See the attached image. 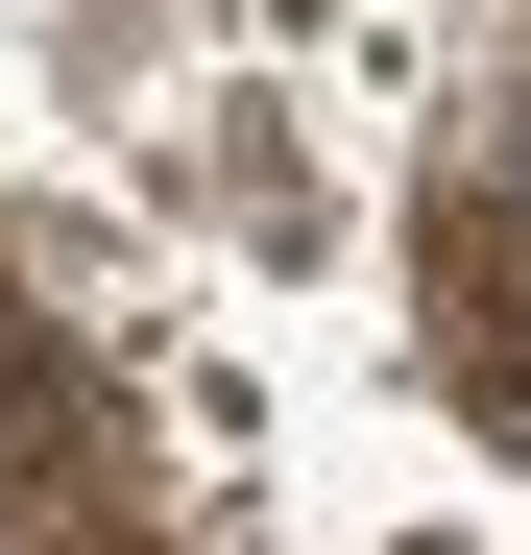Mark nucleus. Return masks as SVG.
Listing matches in <instances>:
<instances>
[{"mask_svg":"<svg viewBox=\"0 0 531 555\" xmlns=\"http://www.w3.org/2000/svg\"><path fill=\"white\" fill-rule=\"evenodd\" d=\"M0 483H25V507H73V531H98V411H73V387H49V338H25V314H0Z\"/></svg>","mask_w":531,"mask_h":555,"instance_id":"nucleus-2","label":"nucleus"},{"mask_svg":"<svg viewBox=\"0 0 531 555\" xmlns=\"http://www.w3.org/2000/svg\"><path fill=\"white\" fill-rule=\"evenodd\" d=\"M73 555H121V531H73Z\"/></svg>","mask_w":531,"mask_h":555,"instance_id":"nucleus-3","label":"nucleus"},{"mask_svg":"<svg viewBox=\"0 0 531 555\" xmlns=\"http://www.w3.org/2000/svg\"><path fill=\"white\" fill-rule=\"evenodd\" d=\"M435 362H459V411L531 459V242H507V194H435Z\"/></svg>","mask_w":531,"mask_h":555,"instance_id":"nucleus-1","label":"nucleus"}]
</instances>
